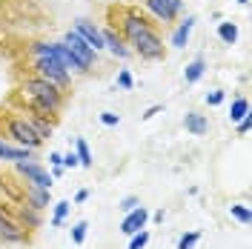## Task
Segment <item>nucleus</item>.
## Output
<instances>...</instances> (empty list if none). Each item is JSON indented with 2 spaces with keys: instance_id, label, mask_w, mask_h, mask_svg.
Here are the masks:
<instances>
[{
  "instance_id": "obj_1",
  "label": "nucleus",
  "mask_w": 252,
  "mask_h": 249,
  "mask_svg": "<svg viewBox=\"0 0 252 249\" xmlns=\"http://www.w3.org/2000/svg\"><path fill=\"white\" fill-rule=\"evenodd\" d=\"M121 34L129 43L132 55H138L141 61H163V55H166L163 40L158 37V31L149 23V17L141 15L138 9H126L124 12V17H121Z\"/></svg>"
},
{
  "instance_id": "obj_2",
  "label": "nucleus",
  "mask_w": 252,
  "mask_h": 249,
  "mask_svg": "<svg viewBox=\"0 0 252 249\" xmlns=\"http://www.w3.org/2000/svg\"><path fill=\"white\" fill-rule=\"evenodd\" d=\"M20 97H23V103L29 106L37 118H46L52 121L58 112L63 109V100H66V92L58 89L55 83H49V80L37 78V75H32L20 83Z\"/></svg>"
},
{
  "instance_id": "obj_3",
  "label": "nucleus",
  "mask_w": 252,
  "mask_h": 249,
  "mask_svg": "<svg viewBox=\"0 0 252 249\" xmlns=\"http://www.w3.org/2000/svg\"><path fill=\"white\" fill-rule=\"evenodd\" d=\"M32 69H34V75H37V78L55 83V86L63 89V92H66V86H69V80H72V75H69V72H66L55 58H34Z\"/></svg>"
},
{
  "instance_id": "obj_4",
  "label": "nucleus",
  "mask_w": 252,
  "mask_h": 249,
  "mask_svg": "<svg viewBox=\"0 0 252 249\" xmlns=\"http://www.w3.org/2000/svg\"><path fill=\"white\" fill-rule=\"evenodd\" d=\"M9 135H12V140H15L17 146L32 149V152H37L43 146V138L34 132V126L29 124V118H12L9 121Z\"/></svg>"
},
{
  "instance_id": "obj_5",
  "label": "nucleus",
  "mask_w": 252,
  "mask_h": 249,
  "mask_svg": "<svg viewBox=\"0 0 252 249\" xmlns=\"http://www.w3.org/2000/svg\"><path fill=\"white\" fill-rule=\"evenodd\" d=\"M146 15H152L158 23H172L184 12V0H143Z\"/></svg>"
},
{
  "instance_id": "obj_6",
  "label": "nucleus",
  "mask_w": 252,
  "mask_h": 249,
  "mask_svg": "<svg viewBox=\"0 0 252 249\" xmlns=\"http://www.w3.org/2000/svg\"><path fill=\"white\" fill-rule=\"evenodd\" d=\"M63 43H66V49H69L75 58H78V63L86 69V72L94 66V55H97V52H92V46H89V43H86V40H83V37H80L75 29L63 34Z\"/></svg>"
},
{
  "instance_id": "obj_7",
  "label": "nucleus",
  "mask_w": 252,
  "mask_h": 249,
  "mask_svg": "<svg viewBox=\"0 0 252 249\" xmlns=\"http://www.w3.org/2000/svg\"><path fill=\"white\" fill-rule=\"evenodd\" d=\"M15 166H17V175H20L26 184H32V187L52 189V184H55V178H52L40 163H34V160H20V163H15Z\"/></svg>"
},
{
  "instance_id": "obj_8",
  "label": "nucleus",
  "mask_w": 252,
  "mask_h": 249,
  "mask_svg": "<svg viewBox=\"0 0 252 249\" xmlns=\"http://www.w3.org/2000/svg\"><path fill=\"white\" fill-rule=\"evenodd\" d=\"M100 34H103V49H109L118 61H129V58H132V49H129V43L124 40V34H121V31L100 29Z\"/></svg>"
},
{
  "instance_id": "obj_9",
  "label": "nucleus",
  "mask_w": 252,
  "mask_h": 249,
  "mask_svg": "<svg viewBox=\"0 0 252 249\" xmlns=\"http://www.w3.org/2000/svg\"><path fill=\"white\" fill-rule=\"evenodd\" d=\"M146 223H149V209L146 206H135L132 212H126L124 220H121V232L124 235H135L146 229Z\"/></svg>"
},
{
  "instance_id": "obj_10",
  "label": "nucleus",
  "mask_w": 252,
  "mask_h": 249,
  "mask_svg": "<svg viewBox=\"0 0 252 249\" xmlns=\"http://www.w3.org/2000/svg\"><path fill=\"white\" fill-rule=\"evenodd\" d=\"M0 241H6V244H20V241H26V229H20L3 206H0Z\"/></svg>"
},
{
  "instance_id": "obj_11",
  "label": "nucleus",
  "mask_w": 252,
  "mask_h": 249,
  "mask_svg": "<svg viewBox=\"0 0 252 249\" xmlns=\"http://www.w3.org/2000/svg\"><path fill=\"white\" fill-rule=\"evenodd\" d=\"M75 31H78L80 37L92 46V52H100L103 49V34H100V29L94 26L92 20H86V17H78L75 20Z\"/></svg>"
},
{
  "instance_id": "obj_12",
  "label": "nucleus",
  "mask_w": 252,
  "mask_h": 249,
  "mask_svg": "<svg viewBox=\"0 0 252 249\" xmlns=\"http://www.w3.org/2000/svg\"><path fill=\"white\" fill-rule=\"evenodd\" d=\"M195 23H198V17L195 15H187L172 31V49H184L189 43V37H192V29H195Z\"/></svg>"
},
{
  "instance_id": "obj_13",
  "label": "nucleus",
  "mask_w": 252,
  "mask_h": 249,
  "mask_svg": "<svg viewBox=\"0 0 252 249\" xmlns=\"http://www.w3.org/2000/svg\"><path fill=\"white\" fill-rule=\"evenodd\" d=\"M32 149H23V146H12L6 140H0V160L3 163H20V160H32Z\"/></svg>"
},
{
  "instance_id": "obj_14",
  "label": "nucleus",
  "mask_w": 252,
  "mask_h": 249,
  "mask_svg": "<svg viewBox=\"0 0 252 249\" xmlns=\"http://www.w3.org/2000/svg\"><path fill=\"white\" fill-rule=\"evenodd\" d=\"M184 129H187L189 135L201 138V135L209 132V121H206V115H201V112H187V118H184Z\"/></svg>"
},
{
  "instance_id": "obj_15",
  "label": "nucleus",
  "mask_w": 252,
  "mask_h": 249,
  "mask_svg": "<svg viewBox=\"0 0 252 249\" xmlns=\"http://www.w3.org/2000/svg\"><path fill=\"white\" fill-rule=\"evenodd\" d=\"M26 203H29V206H34V209H46V206H52L49 189H40V187H32V184H26Z\"/></svg>"
},
{
  "instance_id": "obj_16",
  "label": "nucleus",
  "mask_w": 252,
  "mask_h": 249,
  "mask_svg": "<svg viewBox=\"0 0 252 249\" xmlns=\"http://www.w3.org/2000/svg\"><path fill=\"white\" fill-rule=\"evenodd\" d=\"M204 75H206V61L204 58H195V61L187 63V69H184V80H187V83H198Z\"/></svg>"
},
{
  "instance_id": "obj_17",
  "label": "nucleus",
  "mask_w": 252,
  "mask_h": 249,
  "mask_svg": "<svg viewBox=\"0 0 252 249\" xmlns=\"http://www.w3.org/2000/svg\"><path fill=\"white\" fill-rule=\"evenodd\" d=\"M218 37L223 46H235L238 43V26L232 23V20H223V23H218Z\"/></svg>"
},
{
  "instance_id": "obj_18",
  "label": "nucleus",
  "mask_w": 252,
  "mask_h": 249,
  "mask_svg": "<svg viewBox=\"0 0 252 249\" xmlns=\"http://www.w3.org/2000/svg\"><path fill=\"white\" fill-rule=\"evenodd\" d=\"M247 115H250V100H247V97H235L232 106H229V121L238 124V121H244Z\"/></svg>"
},
{
  "instance_id": "obj_19",
  "label": "nucleus",
  "mask_w": 252,
  "mask_h": 249,
  "mask_svg": "<svg viewBox=\"0 0 252 249\" xmlns=\"http://www.w3.org/2000/svg\"><path fill=\"white\" fill-rule=\"evenodd\" d=\"M29 124L34 126V132H37L43 140L52 138V132H55V124H52V121H46V118H37V115H29Z\"/></svg>"
},
{
  "instance_id": "obj_20",
  "label": "nucleus",
  "mask_w": 252,
  "mask_h": 249,
  "mask_svg": "<svg viewBox=\"0 0 252 249\" xmlns=\"http://www.w3.org/2000/svg\"><path fill=\"white\" fill-rule=\"evenodd\" d=\"M75 155H78V160H80L83 169H92V152H89V143H86L83 138L75 140Z\"/></svg>"
},
{
  "instance_id": "obj_21",
  "label": "nucleus",
  "mask_w": 252,
  "mask_h": 249,
  "mask_svg": "<svg viewBox=\"0 0 252 249\" xmlns=\"http://www.w3.org/2000/svg\"><path fill=\"white\" fill-rule=\"evenodd\" d=\"M69 209H72V203L69 201H58L55 203V212H52V226L55 229H61L63 220H66V215H69Z\"/></svg>"
},
{
  "instance_id": "obj_22",
  "label": "nucleus",
  "mask_w": 252,
  "mask_h": 249,
  "mask_svg": "<svg viewBox=\"0 0 252 249\" xmlns=\"http://www.w3.org/2000/svg\"><path fill=\"white\" fill-rule=\"evenodd\" d=\"M20 218H23V223H26V226H32V229H34V226H40V209H34V206H29V203H26V206H20Z\"/></svg>"
},
{
  "instance_id": "obj_23",
  "label": "nucleus",
  "mask_w": 252,
  "mask_h": 249,
  "mask_svg": "<svg viewBox=\"0 0 252 249\" xmlns=\"http://www.w3.org/2000/svg\"><path fill=\"white\" fill-rule=\"evenodd\" d=\"M229 215H232L238 223H244V226H250V220H252L250 206H244V203H232V206H229Z\"/></svg>"
},
{
  "instance_id": "obj_24",
  "label": "nucleus",
  "mask_w": 252,
  "mask_h": 249,
  "mask_svg": "<svg viewBox=\"0 0 252 249\" xmlns=\"http://www.w3.org/2000/svg\"><path fill=\"white\" fill-rule=\"evenodd\" d=\"M86 235H89V220H78L75 226H72V244H83L86 241Z\"/></svg>"
},
{
  "instance_id": "obj_25",
  "label": "nucleus",
  "mask_w": 252,
  "mask_h": 249,
  "mask_svg": "<svg viewBox=\"0 0 252 249\" xmlns=\"http://www.w3.org/2000/svg\"><path fill=\"white\" fill-rule=\"evenodd\" d=\"M198 241H201V232H198V229H195V232H184L178 238V249H195Z\"/></svg>"
},
{
  "instance_id": "obj_26",
  "label": "nucleus",
  "mask_w": 252,
  "mask_h": 249,
  "mask_svg": "<svg viewBox=\"0 0 252 249\" xmlns=\"http://www.w3.org/2000/svg\"><path fill=\"white\" fill-rule=\"evenodd\" d=\"M118 86H121L124 92H132V89H135V78H132L129 69H121V72H118Z\"/></svg>"
},
{
  "instance_id": "obj_27",
  "label": "nucleus",
  "mask_w": 252,
  "mask_h": 249,
  "mask_svg": "<svg viewBox=\"0 0 252 249\" xmlns=\"http://www.w3.org/2000/svg\"><path fill=\"white\" fill-rule=\"evenodd\" d=\"M146 244H149V232H146V229L129 235V249H143Z\"/></svg>"
},
{
  "instance_id": "obj_28",
  "label": "nucleus",
  "mask_w": 252,
  "mask_h": 249,
  "mask_svg": "<svg viewBox=\"0 0 252 249\" xmlns=\"http://www.w3.org/2000/svg\"><path fill=\"white\" fill-rule=\"evenodd\" d=\"M206 106H220L223 100H226V92L223 89H212V92H206Z\"/></svg>"
},
{
  "instance_id": "obj_29",
  "label": "nucleus",
  "mask_w": 252,
  "mask_h": 249,
  "mask_svg": "<svg viewBox=\"0 0 252 249\" xmlns=\"http://www.w3.org/2000/svg\"><path fill=\"white\" fill-rule=\"evenodd\" d=\"M100 124L109 126V129H115V126L121 124V115H118V112H100Z\"/></svg>"
},
{
  "instance_id": "obj_30",
  "label": "nucleus",
  "mask_w": 252,
  "mask_h": 249,
  "mask_svg": "<svg viewBox=\"0 0 252 249\" xmlns=\"http://www.w3.org/2000/svg\"><path fill=\"white\" fill-rule=\"evenodd\" d=\"M135 206H141V201H138V198H135V195H129V198H124V201L118 203V209H121V212H132V209H135Z\"/></svg>"
},
{
  "instance_id": "obj_31",
  "label": "nucleus",
  "mask_w": 252,
  "mask_h": 249,
  "mask_svg": "<svg viewBox=\"0 0 252 249\" xmlns=\"http://www.w3.org/2000/svg\"><path fill=\"white\" fill-rule=\"evenodd\" d=\"M75 166H80V160L75 152H69V155H63V169H75Z\"/></svg>"
},
{
  "instance_id": "obj_32",
  "label": "nucleus",
  "mask_w": 252,
  "mask_h": 249,
  "mask_svg": "<svg viewBox=\"0 0 252 249\" xmlns=\"http://www.w3.org/2000/svg\"><path fill=\"white\" fill-rule=\"evenodd\" d=\"M160 112H163V106H160V103H155V106H149V109L143 112V121H152V118H155V115H160Z\"/></svg>"
},
{
  "instance_id": "obj_33",
  "label": "nucleus",
  "mask_w": 252,
  "mask_h": 249,
  "mask_svg": "<svg viewBox=\"0 0 252 249\" xmlns=\"http://www.w3.org/2000/svg\"><path fill=\"white\" fill-rule=\"evenodd\" d=\"M49 163L52 166H63V155L61 152H49Z\"/></svg>"
},
{
  "instance_id": "obj_34",
  "label": "nucleus",
  "mask_w": 252,
  "mask_h": 249,
  "mask_svg": "<svg viewBox=\"0 0 252 249\" xmlns=\"http://www.w3.org/2000/svg\"><path fill=\"white\" fill-rule=\"evenodd\" d=\"M247 132H250V115L244 121H238V135H247Z\"/></svg>"
},
{
  "instance_id": "obj_35",
  "label": "nucleus",
  "mask_w": 252,
  "mask_h": 249,
  "mask_svg": "<svg viewBox=\"0 0 252 249\" xmlns=\"http://www.w3.org/2000/svg\"><path fill=\"white\" fill-rule=\"evenodd\" d=\"M86 201H89V189H80L75 195V203H86Z\"/></svg>"
},
{
  "instance_id": "obj_36",
  "label": "nucleus",
  "mask_w": 252,
  "mask_h": 249,
  "mask_svg": "<svg viewBox=\"0 0 252 249\" xmlns=\"http://www.w3.org/2000/svg\"><path fill=\"white\" fill-rule=\"evenodd\" d=\"M163 215H166V212H163V209H158L155 215H152V220H155V223H163Z\"/></svg>"
},
{
  "instance_id": "obj_37",
  "label": "nucleus",
  "mask_w": 252,
  "mask_h": 249,
  "mask_svg": "<svg viewBox=\"0 0 252 249\" xmlns=\"http://www.w3.org/2000/svg\"><path fill=\"white\" fill-rule=\"evenodd\" d=\"M63 175V166H52V178H61Z\"/></svg>"
},
{
  "instance_id": "obj_38",
  "label": "nucleus",
  "mask_w": 252,
  "mask_h": 249,
  "mask_svg": "<svg viewBox=\"0 0 252 249\" xmlns=\"http://www.w3.org/2000/svg\"><path fill=\"white\" fill-rule=\"evenodd\" d=\"M238 3H241V6H247V3H250V0H238Z\"/></svg>"
}]
</instances>
